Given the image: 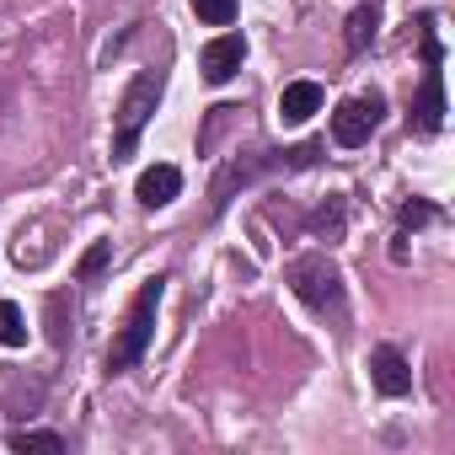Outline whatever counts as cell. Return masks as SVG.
<instances>
[{
	"label": "cell",
	"instance_id": "cell-10",
	"mask_svg": "<svg viewBox=\"0 0 455 455\" xmlns=\"http://www.w3.org/2000/svg\"><path fill=\"white\" fill-rule=\"evenodd\" d=\"M6 444L22 450V455H28V450H38V455H60V450H65V439H60V434H44V428H17Z\"/></svg>",
	"mask_w": 455,
	"mask_h": 455
},
{
	"label": "cell",
	"instance_id": "cell-13",
	"mask_svg": "<svg viewBox=\"0 0 455 455\" xmlns=\"http://www.w3.org/2000/svg\"><path fill=\"white\" fill-rule=\"evenodd\" d=\"M370 38H375V6H359V12L348 17V49L359 54V49H364Z\"/></svg>",
	"mask_w": 455,
	"mask_h": 455
},
{
	"label": "cell",
	"instance_id": "cell-4",
	"mask_svg": "<svg viewBox=\"0 0 455 455\" xmlns=\"http://www.w3.org/2000/svg\"><path fill=\"white\" fill-rule=\"evenodd\" d=\"M380 124V97H354L332 113V140L338 145H364Z\"/></svg>",
	"mask_w": 455,
	"mask_h": 455
},
{
	"label": "cell",
	"instance_id": "cell-1",
	"mask_svg": "<svg viewBox=\"0 0 455 455\" xmlns=\"http://www.w3.org/2000/svg\"><path fill=\"white\" fill-rule=\"evenodd\" d=\"M156 306H161V279H150V284L134 295L129 322H124V332H118V338H113V348H108V370H134V364L145 359L150 332H156Z\"/></svg>",
	"mask_w": 455,
	"mask_h": 455
},
{
	"label": "cell",
	"instance_id": "cell-5",
	"mask_svg": "<svg viewBox=\"0 0 455 455\" xmlns=\"http://www.w3.org/2000/svg\"><path fill=\"white\" fill-rule=\"evenodd\" d=\"M242 60H247L242 33H220V38H209V44H204V54H198V65H204V81H209V86H225V81L242 70Z\"/></svg>",
	"mask_w": 455,
	"mask_h": 455
},
{
	"label": "cell",
	"instance_id": "cell-3",
	"mask_svg": "<svg viewBox=\"0 0 455 455\" xmlns=\"http://www.w3.org/2000/svg\"><path fill=\"white\" fill-rule=\"evenodd\" d=\"M290 284H295V295H300L311 311H332V306L343 300V279H338V268H332L322 252L290 263Z\"/></svg>",
	"mask_w": 455,
	"mask_h": 455
},
{
	"label": "cell",
	"instance_id": "cell-2",
	"mask_svg": "<svg viewBox=\"0 0 455 455\" xmlns=\"http://www.w3.org/2000/svg\"><path fill=\"white\" fill-rule=\"evenodd\" d=\"M156 102H161V76H156V70L134 76V86H129L124 102H118V140H113V156H129V150H134V140H140L145 118L156 113Z\"/></svg>",
	"mask_w": 455,
	"mask_h": 455
},
{
	"label": "cell",
	"instance_id": "cell-8",
	"mask_svg": "<svg viewBox=\"0 0 455 455\" xmlns=\"http://www.w3.org/2000/svg\"><path fill=\"white\" fill-rule=\"evenodd\" d=\"M311 113H322V86H316V81H295V86H284V97H279V118L295 129V124H306Z\"/></svg>",
	"mask_w": 455,
	"mask_h": 455
},
{
	"label": "cell",
	"instance_id": "cell-12",
	"mask_svg": "<svg viewBox=\"0 0 455 455\" xmlns=\"http://www.w3.org/2000/svg\"><path fill=\"white\" fill-rule=\"evenodd\" d=\"M193 12H198V22H209V28H231V22H236V0H193Z\"/></svg>",
	"mask_w": 455,
	"mask_h": 455
},
{
	"label": "cell",
	"instance_id": "cell-9",
	"mask_svg": "<svg viewBox=\"0 0 455 455\" xmlns=\"http://www.w3.org/2000/svg\"><path fill=\"white\" fill-rule=\"evenodd\" d=\"M439 124H444V81H439V70H428L423 76V97H418V129L434 134Z\"/></svg>",
	"mask_w": 455,
	"mask_h": 455
},
{
	"label": "cell",
	"instance_id": "cell-11",
	"mask_svg": "<svg viewBox=\"0 0 455 455\" xmlns=\"http://www.w3.org/2000/svg\"><path fill=\"white\" fill-rule=\"evenodd\" d=\"M22 343H28V316L12 300H0V348H22Z\"/></svg>",
	"mask_w": 455,
	"mask_h": 455
},
{
	"label": "cell",
	"instance_id": "cell-7",
	"mask_svg": "<svg viewBox=\"0 0 455 455\" xmlns=\"http://www.w3.org/2000/svg\"><path fill=\"white\" fill-rule=\"evenodd\" d=\"M134 193H140L145 209H161V204H172V198L182 193V172H177V166H150V172H140Z\"/></svg>",
	"mask_w": 455,
	"mask_h": 455
},
{
	"label": "cell",
	"instance_id": "cell-14",
	"mask_svg": "<svg viewBox=\"0 0 455 455\" xmlns=\"http://www.w3.org/2000/svg\"><path fill=\"white\" fill-rule=\"evenodd\" d=\"M102 268H108V247H92V252L81 258V279H97Z\"/></svg>",
	"mask_w": 455,
	"mask_h": 455
},
{
	"label": "cell",
	"instance_id": "cell-6",
	"mask_svg": "<svg viewBox=\"0 0 455 455\" xmlns=\"http://www.w3.org/2000/svg\"><path fill=\"white\" fill-rule=\"evenodd\" d=\"M370 375H375L380 396H407L412 391V370H407V359L396 348H375L370 354Z\"/></svg>",
	"mask_w": 455,
	"mask_h": 455
},
{
	"label": "cell",
	"instance_id": "cell-15",
	"mask_svg": "<svg viewBox=\"0 0 455 455\" xmlns=\"http://www.w3.org/2000/svg\"><path fill=\"white\" fill-rule=\"evenodd\" d=\"M423 220H434L428 204H407V209H402V225H423Z\"/></svg>",
	"mask_w": 455,
	"mask_h": 455
}]
</instances>
